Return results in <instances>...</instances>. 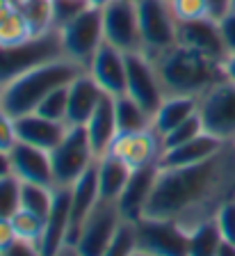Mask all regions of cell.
<instances>
[{
  "instance_id": "37",
  "label": "cell",
  "mask_w": 235,
  "mask_h": 256,
  "mask_svg": "<svg viewBox=\"0 0 235 256\" xmlns=\"http://www.w3.org/2000/svg\"><path fill=\"white\" fill-rule=\"evenodd\" d=\"M50 2H53V28L55 30L64 28L78 14H82L87 7H91L89 0H50Z\"/></svg>"
},
{
  "instance_id": "52",
  "label": "cell",
  "mask_w": 235,
  "mask_h": 256,
  "mask_svg": "<svg viewBox=\"0 0 235 256\" xmlns=\"http://www.w3.org/2000/svg\"><path fill=\"white\" fill-rule=\"evenodd\" d=\"M9 2H11V7H18V5L23 2V0H9Z\"/></svg>"
},
{
  "instance_id": "11",
  "label": "cell",
  "mask_w": 235,
  "mask_h": 256,
  "mask_svg": "<svg viewBox=\"0 0 235 256\" xmlns=\"http://www.w3.org/2000/svg\"><path fill=\"white\" fill-rule=\"evenodd\" d=\"M126 94L133 96L151 114L165 101L167 94L160 82L158 69H155V62L144 50L126 53Z\"/></svg>"
},
{
  "instance_id": "17",
  "label": "cell",
  "mask_w": 235,
  "mask_h": 256,
  "mask_svg": "<svg viewBox=\"0 0 235 256\" xmlns=\"http://www.w3.org/2000/svg\"><path fill=\"white\" fill-rule=\"evenodd\" d=\"M98 162V160H96ZM96 162L71 186V213H69V236H66V245H75L78 234H80L82 224L96 208L98 199V172Z\"/></svg>"
},
{
  "instance_id": "34",
  "label": "cell",
  "mask_w": 235,
  "mask_h": 256,
  "mask_svg": "<svg viewBox=\"0 0 235 256\" xmlns=\"http://www.w3.org/2000/svg\"><path fill=\"white\" fill-rule=\"evenodd\" d=\"M203 130H206V128H203V122H201V117H199V112H197L194 117H190L187 122H183L181 126H176L174 130H169V133L162 138V149L165 151L176 149V146H181V144L194 140L197 135H201Z\"/></svg>"
},
{
  "instance_id": "53",
  "label": "cell",
  "mask_w": 235,
  "mask_h": 256,
  "mask_svg": "<svg viewBox=\"0 0 235 256\" xmlns=\"http://www.w3.org/2000/svg\"><path fill=\"white\" fill-rule=\"evenodd\" d=\"M0 110H2V85H0Z\"/></svg>"
},
{
  "instance_id": "14",
  "label": "cell",
  "mask_w": 235,
  "mask_h": 256,
  "mask_svg": "<svg viewBox=\"0 0 235 256\" xmlns=\"http://www.w3.org/2000/svg\"><path fill=\"white\" fill-rule=\"evenodd\" d=\"M178 44L185 48H192L206 58L217 60V62H224L229 55L222 30H219V18H215V16L178 23Z\"/></svg>"
},
{
  "instance_id": "36",
  "label": "cell",
  "mask_w": 235,
  "mask_h": 256,
  "mask_svg": "<svg viewBox=\"0 0 235 256\" xmlns=\"http://www.w3.org/2000/svg\"><path fill=\"white\" fill-rule=\"evenodd\" d=\"M137 250V240H135V224L133 222H123L119 226L114 240L110 242L103 256H133Z\"/></svg>"
},
{
  "instance_id": "38",
  "label": "cell",
  "mask_w": 235,
  "mask_h": 256,
  "mask_svg": "<svg viewBox=\"0 0 235 256\" xmlns=\"http://www.w3.org/2000/svg\"><path fill=\"white\" fill-rule=\"evenodd\" d=\"M217 229L226 242H235V199H229L215 215Z\"/></svg>"
},
{
  "instance_id": "25",
  "label": "cell",
  "mask_w": 235,
  "mask_h": 256,
  "mask_svg": "<svg viewBox=\"0 0 235 256\" xmlns=\"http://www.w3.org/2000/svg\"><path fill=\"white\" fill-rule=\"evenodd\" d=\"M96 172H98V194H101V199H107V202H117L121 197L123 188H126L130 174H133V170L114 154L101 156L96 162Z\"/></svg>"
},
{
  "instance_id": "21",
  "label": "cell",
  "mask_w": 235,
  "mask_h": 256,
  "mask_svg": "<svg viewBox=\"0 0 235 256\" xmlns=\"http://www.w3.org/2000/svg\"><path fill=\"white\" fill-rule=\"evenodd\" d=\"M69 213H71V188H55V202L50 215L43 226V236L39 240V250L43 256H55L66 245L69 236Z\"/></svg>"
},
{
  "instance_id": "39",
  "label": "cell",
  "mask_w": 235,
  "mask_h": 256,
  "mask_svg": "<svg viewBox=\"0 0 235 256\" xmlns=\"http://www.w3.org/2000/svg\"><path fill=\"white\" fill-rule=\"evenodd\" d=\"M16 144H18L16 122H14L11 114H7L5 110H0V151L9 154Z\"/></svg>"
},
{
  "instance_id": "4",
  "label": "cell",
  "mask_w": 235,
  "mask_h": 256,
  "mask_svg": "<svg viewBox=\"0 0 235 256\" xmlns=\"http://www.w3.org/2000/svg\"><path fill=\"white\" fill-rule=\"evenodd\" d=\"M57 58H64L59 30L30 34L18 44H7V46L0 44V85H9L18 76Z\"/></svg>"
},
{
  "instance_id": "45",
  "label": "cell",
  "mask_w": 235,
  "mask_h": 256,
  "mask_svg": "<svg viewBox=\"0 0 235 256\" xmlns=\"http://www.w3.org/2000/svg\"><path fill=\"white\" fill-rule=\"evenodd\" d=\"M213 2V10H215V16H224L229 12V0H210Z\"/></svg>"
},
{
  "instance_id": "47",
  "label": "cell",
  "mask_w": 235,
  "mask_h": 256,
  "mask_svg": "<svg viewBox=\"0 0 235 256\" xmlns=\"http://www.w3.org/2000/svg\"><path fill=\"white\" fill-rule=\"evenodd\" d=\"M55 256H80V254H78V250H75L73 245H64Z\"/></svg>"
},
{
  "instance_id": "23",
  "label": "cell",
  "mask_w": 235,
  "mask_h": 256,
  "mask_svg": "<svg viewBox=\"0 0 235 256\" xmlns=\"http://www.w3.org/2000/svg\"><path fill=\"white\" fill-rule=\"evenodd\" d=\"M224 144H229V142H222L219 138H215V135H210V133L203 130L201 135H197V138L190 140V142L181 144V146H176V149L165 151L162 158H160V167L197 165V162H203V160H208L210 156H215Z\"/></svg>"
},
{
  "instance_id": "54",
  "label": "cell",
  "mask_w": 235,
  "mask_h": 256,
  "mask_svg": "<svg viewBox=\"0 0 235 256\" xmlns=\"http://www.w3.org/2000/svg\"><path fill=\"white\" fill-rule=\"evenodd\" d=\"M231 144H233V146H235V140H233V142H231Z\"/></svg>"
},
{
  "instance_id": "26",
  "label": "cell",
  "mask_w": 235,
  "mask_h": 256,
  "mask_svg": "<svg viewBox=\"0 0 235 256\" xmlns=\"http://www.w3.org/2000/svg\"><path fill=\"white\" fill-rule=\"evenodd\" d=\"M114 114H117L119 135L142 133V130L153 128V114L128 94L114 96Z\"/></svg>"
},
{
  "instance_id": "12",
  "label": "cell",
  "mask_w": 235,
  "mask_h": 256,
  "mask_svg": "<svg viewBox=\"0 0 235 256\" xmlns=\"http://www.w3.org/2000/svg\"><path fill=\"white\" fill-rule=\"evenodd\" d=\"M101 14H103V37H105L107 44L121 48L123 53L142 50L135 0H110L105 7H101Z\"/></svg>"
},
{
  "instance_id": "51",
  "label": "cell",
  "mask_w": 235,
  "mask_h": 256,
  "mask_svg": "<svg viewBox=\"0 0 235 256\" xmlns=\"http://www.w3.org/2000/svg\"><path fill=\"white\" fill-rule=\"evenodd\" d=\"M133 256H151V254H146V252H139V250H135V254Z\"/></svg>"
},
{
  "instance_id": "16",
  "label": "cell",
  "mask_w": 235,
  "mask_h": 256,
  "mask_svg": "<svg viewBox=\"0 0 235 256\" xmlns=\"http://www.w3.org/2000/svg\"><path fill=\"white\" fill-rule=\"evenodd\" d=\"M9 162H11V174L16 176L21 183H37V186L55 188L50 151L18 142L9 151Z\"/></svg>"
},
{
  "instance_id": "9",
  "label": "cell",
  "mask_w": 235,
  "mask_h": 256,
  "mask_svg": "<svg viewBox=\"0 0 235 256\" xmlns=\"http://www.w3.org/2000/svg\"><path fill=\"white\" fill-rule=\"evenodd\" d=\"M135 224L137 250L151 256H187V229L162 218H139Z\"/></svg>"
},
{
  "instance_id": "24",
  "label": "cell",
  "mask_w": 235,
  "mask_h": 256,
  "mask_svg": "<svg viewBox=\"0 0 235 256\" xmlns=\"http://www.w3.org/2000/svg\"><path fill=\"white\" fill-rule=\"evenodd\" d=\"M199 112V98L194 96H165V101L153 112V128L160 138H165L169 130L181 126L190 117Z\"/></svg>"
},
{
  "instance_id": "48",
  "label": "cell",
  "mask_w": 235,
  "mask_h": 256,
  "mask_svg": "<svg viewBox=\"0 0 235 256\" xmlns=\"http://www.w3.org/2000/svg\"><path fill=\"white\" fill-rule=\"evenodd\" d=\"M11 10H14V7H11L9 0H0V21H2V18H5Z\"/></svg>"
},
{
  "instance_id": "10",
  "label": "cell",
  "mask_w": 235,
  "mask_h": 256,
  "mask_svg": "<svg viewBox=\"0 0 235 256\" xmlns=\"http://www.w3.org/2000/svg\"><path fill=\"white\" fill-rule=\"evenodd\" d=\"M126 222L119 210L117 202H107V199H98L96 208L91 210L87 222L82 224L78 240H75V250L80 256H103V252L110 247L114 240L119 226Z\"/></svg>"
},
{
  "instance_id": "55",
  "label": "cell",
  "mask_w": 235,
  "mask_h": 256,
  "mask_svg": "<svg viewBox=\"0 0 235 256\" xmlns=\"http://www.w3.org/2000/svg\"><path fill=\"white\" fill-rule=\"evenodd\" d=\"M0 256H5V254H2V252H0Z\"/></svg>"
},
{
  "instance_id": "33",
  "label": "cell",
  "mask_w": 235,
  "mask_h": 256,
  "mask_svg": "<svg viewBox=\"0 0 235 256\" xmlns=\"http://www.w3.org/2000/svg\"><path fill=\"white\" fill-rule=\"evenodd\" d=\"M30 34H32V32H30L25 18H23V14L16 7L0 21V44H2V46H7V44H18V42H23V39H27Z\"/></svg>"
},
{
  "instance_id": "40",
  "label": "cell",
  "mask_w": 235,
  "mask_h": 256,
  "mask_svg": "<svg viewBox=\"0 0 235 256\" xmlns=\"http://www.w3.org/2000/svg\"><path fill=\"white\" fill-rule=\"evenodd\" d=\"M219 30L224 37L226 50L233 53L235 50V12H226L224 16H219Z\"/></svg>"
},
{
  "instance_id": "43",
  "label": "cell",
  "mask_w": 235,
  "mask_h": 256,
  "mask_svg": "<svg viewBox=\"0 0 235 256\" xmlns=\"http://www.w3.org/2000/svg\"><path fill=\"white\" fill-rule=\"evenodd\" d=\"M222 66H224V78L231 80V82H235V50L226 55V60H224Z\"/></svg>"
},
{
  "instance_id": "19",
  "label": "cell",
  "mask_w": 235,
  "mask_h": 256,
  "mask_svg": "<svg viewBox=\"0 0 235 256\" xmlns=\"http://www.w3.org/2000/svg\"><path fill=\"white\" fill-rule=\"evenodd\" d=\"M69 92V108H66V124L69 126H85L94 114L96 106L105 96V92L98 87V82L89 76V71H82L75 76L66 87Z\"/></svg>"
},
{
  "instance_id": "42",
  "label": "cell",
  "mask_w": 235,
  "mask_h": 256,
  "mask_svg": "<svg viewBox=\"0 0 235 256\" xmlns=\"http://www.w3.org/2000/svg\"><path fill=\"white\" fill-rule=\"evenodd\" d=\"M16 231L11 226V220H0V252L5 254L14 242H16Z\"/></svg>"
},
{
  "instance_id": "7",
  "label": "cell",
  "mask_w": 235,
  "mask_h": 256,
  "mask_svg": "<svg viewBox=\"0 0 235 256\" xmlns=\"http://www.w3.org/2000/svg\"><path fill=\"white\" fill-rule=\"evenodd\" d=\"M62 50L64 58L78 62L80 66H89L91 58L103 46V14L98 7H87L82 14H78L73 21H69L64 28H59Z\"/></svg>"
},
{
  "instance_id": "49",
  "label": "cell",
  "mask_w": 235,
  "mask_h": 256,
  "mask_svg": "<svg viewBox=\"0 0 235 256\" xmlns=\"http://www.w3.org/2000/svg\"><path fill=\"white\" fill-rule=\"evenodd\" d=\"M107 2H110V0H89V5L91 7H98V10H101V7H105Z\"/></svg>"
},
{
  "instance_id": "18",
  "label": "cell",
  "mask_w": 235,
  "mask_h": 256,
  "mask_svg": "<svg viewBox=\"0 0 235 256\" xmlns=\"http://www.w3.org/2000/svg\"><path fill=\"white\" fill-rule=\"evenodd\" d=\"M158 172H160V165H146L133 170L121 197L117 199L119 210H121L126 222H137L139 218H144V210L149 206L151 194H153L155 181H158Z\"/></svg>"
},
{
  "instance_id": "32",
  "label": "cell",
  "mask_w": 235,
  "mask_h": 256,
  "mask_svg": "<svg viewBox=\"0 0 235 256\" xmlns=\"http://www.w3.org/2000/svg\"><path fill=\"white\" fill-rule=\"evenodd\" d=\"M174 16L178 23H187V21H199V18H208L215 16L213 2L210 0H169ZM217 18V16H215Z\"/></svg>"
},
{
  "instance_id": "30",
  "label": "cell",
  "mask_w": 235,
  "mask_h": 256,
  "mask_svg": "<svg viewBox=\"0 0 235 256\" xmlns=\"http://www.w3.org/2000/svg\"><path fill=\"white\" fill-rule=\"evenodd\" d=\"M21 210V181L14 174L0 178V220H11Z\"/></svg>"
},
{
  "instance_id": "2",
  "label": "cell",
  "mask_w": 235,
  "mask_h": 256,
  "mask_svg": "<svg viewBox=\"0 0 235 256\" xmlns=\"http://www.w3.org/2000/svg\"><path fill=\"white\" fill-rule=\"evenodd\" d=\"M167 96H203L219 80H224V62L197 53L176 44L162 55L153 58Z\"/></svg>"
},
{
  "instance_id": "44",
  "label": "cell",
  "mask_w": 235,
  "mask_h": 256,
  "mask_svg": "<svg viewBox=\"0 0 235 256\" xmlns=\"http://www.w3.org/2000/svg\"><path fill=\"white\" fill-rule=\"evenodd\" d=\"M11 174V162H9V154H5V151H0V178L2 176Z\"/></svg>"
},
{
  "instance_id": "15",
  "label": "cell",
  "mask_w": 235,
  "mask_h": 256,
  "mask_svg": "<svg viewBox=\"0 0 235 256\" xmlns=\"http://www.w3.org/2000/svg\"><path fill=\"white\" fill-rule=\"evenodd\" d=\"M89 76L98 82L105 94L119 96L126 94V53L112 44L103 42L87 66Z\"/></svg>"
},
{
  "instance_id": "35",
  "label": "cell",
  "mask_w": 235,
  "mask_h": 256,
  "mask_svg": "<svg viewBox=\"0 0 235 256\" xmlns=\"http://www.w3.org/2000/svg\"><path fill=\"white\" fill-rule=\"evenodd\" d=\"M66 87H59V90L50 92L39 103V108L34 112H39V114H43V117H48V119H55V122L66 124V108H69V92H66Z\"/></svg>"
},
{
  "instance_id": "28",
  "label": "cell",
  "mask_w": 235,
  "mask_h": 256,
  "mask_svg": "<svg viewBox=\"0 0 235 256\" xmlns=\"http://www.w3.org/2000/svg\"><path fill=\"white\" fill-rule=\"evenodd\" d=\"M55 202V188L37 186V183H21V208L39 218L48 220Z\"/></svg>"
},
{
  "instance_id": "46",
  "label": "cell",
  "mask_w": 235,
  "mask_h": 256,
  "mask_svg": "<svg viewBox=\"0 0 235 256\" xmlns=\"http://www.w3.org/2000/svg\"><path fill=\"white\" fill-rule=\"evenodd\" d=\"M217 256H235V242H222V247H219Z\"/></svg>"
},
{
  "instance_id": "41",
  "label": "cell",
  "mask_w": 235,
  "mask_h": 256,
  "mask_svg": "<svg viewBox=\"0 0 235 256\" xmlns=\"http://www.w3.org/2000/svg\"><path fill=\"white\" fill-rule=\"evenodd\" d=\"M5 256H43L39 250L37 242H30V240H16L9 250L5 252Z\"/></svg>"
},
{
  "instance_id": "3",
  "label": "cell",
  "mask_w": 235,
  "mask_h": 256,
  "mask_svg": "<svg viewBox=\"0 0 235 256\" xmlns=\"http://www.w3.org/2000/svg\"><path fill=\"white\" fill-rule=\"evenodd\" d=\"M82 71H87L85 66L69 58L50 60L2 87V110L14 119L23 117L27 112H34L50 92L66 87Z\"/></svg>"
},
{
  "instance_id": "20",
  "label": "cell",
  "mask_w": 235,
  "mask_h": 256,
  "mask_svg": "<svg viewBox=\"0 0 235 256\" xmlns=\"http://www.w3.org/2000/svg\"><path fill=\"white\" fill-rule=\"evenodd\" d=\"M14 122H16L18 142L32 144V146L43 151H53L69 128V124L55 122V119L43 117L39 112H27L23 117H16Z\"/></svg>"
},
{
  "instance_id": "50",
  "label": "cell",
  "mask_w": 235,
  "mask_h": 256,
  "mask_svg": "<svg viewBox=\"0 0 235 256\" xmlns=\"http://www.w3.org/2000/svg\"><path fill=\"white\" fill-rule=\"evenodd\" d=\"M229 12H235V0H229Z\"/></svg>"
},
{
  "instance_id": "22",
  "label": "cell",
  "mask_w": 235,
  "mask_h": 256,
  "mask_svg": "<svg viewBox=\"0 0 235 256\" xmlns=\"http://www.w3.org/2000/svg\"><path fill=\"white\" fill-rule=\"evenodd\" d=\"M89 142L96 151V156H105L112 149L114 140L119 138V128H117V114H114V96L105 94L101 98V103L96 106L94 114L89 117V122L85 124Z\"/></svg>"
},
{
  "instance_id": "31",
  "label": "cell",
  "mask_w": 235,
  "mask_h": 256,
  "mask_svg": "<svg viewBox=\"0 0 235 256\" xmlns=\"http://www.w3.org/2000/svg\"><path fill=\"white\" fill-rule=\"evenodd\" d=\"M11 226L16 231L18 240H30V242H37L39 245V240H41V236H43V226H46V220L21 208V210L11 218Z\"/></svg>"
},
{
  "instance_id": "13",
  "label": "cell",
  "mask_w": 235,
  "mask_h": 256,
  "mask_svg": "<svg viewBox=\"0 0 235 256\" xmlns=\"http://www.w3.org/2000/svg\"><path fill=\"white\" fill-rule=\"evenodd\" d=\"M107 154L119 156L130 170H139L146 165H160L165 149H162V138L158 135V130L149 128L142 133L119 135Z\"/></svg>"
},
{
  "instance_id": "5",
  "label": "cell",
  "mask_w": 235,
  "mask_h": 256,
  "mask_svg": "<svg viewBox=\"0 0 235 256\" xmlns=\"http://www.w3.org/2000/svg\"><path fill=\"white\" fill-rule=\"evenodd\" d=\"M98 160L85 126H69L64 138L50 151L55 188H71Z\"/></svg>"
},
{
  "instance_id": "8",
  "label": "cell",
  "mask_w": 235,
  "mask_h": 256,
  "mask_svg": "<svg viewBox=\"0 0 235 256\" xmlns=\"http://www.w3.org/2000/svg\"><path fill=\"white\" fill-rule=\"evenodd\" d=\"M199 117L206 133L222 142L235 140V82L219 80L203 96H199Z\"/></svg>"
},
{
  "instance_id": "1",
  "label": "cell",
  "mask_w": 235,
  "mask_h": 256,
  "mask_svg": "<svg viewBox=\"0 0 235 256\" xmlns=\"http://www.w3.org/2000/svg\"><path fill=\"white\" fill-rule=\"evenodd\" d=\"M229 199H235V146L231 142L197 165L160 167L144 218L171 220L190 231L213 220Z\"/></svg>"
},
{
  "instance_id": "29",
  "label": "cell",
  "mask_w": 235,
  "mask_h": 256,
  "mask_svg": "<svg viewBox=\"0 0 235 256\" xmlns=\"http://www.w3.org/2000/svg\"><path fill=\"white\" fill-rule=\"evenodd\" d=\"M16 10L23 14V18H25L32 34L55 30L53 28V2L50 0H23Z\"/></svg>"
},
{
  "instance_id": "6",
  "label": "cell",
  "mask_w": 235,
  "mask_h": 256,
  "mask_svg": "<svg viewBox=\"0 0 235 256\" xmlns=\"http://www.w3.org/2000/svg\"><path fill=\"white\" fill-rule=\"evenodd\" d=\"M142 50L158 58L178 44V21L169 0H135Z\"/></svg>"
},
{
  "instance_id": "27",
  "label": "cell",
  "mask_w": 235,
  "mask_h": 256,
  "mask_svg": "<svg viewBox=\"0 0 235 256\" xmlns=\"http://www.w3.org/2000/svg\"><path fill=\"white\" fill-rule=\"evenodd\" d=\"M224 238L217 229V222L206 220L187 231V256H217Z\"/></svg>"
}]
</instances>
